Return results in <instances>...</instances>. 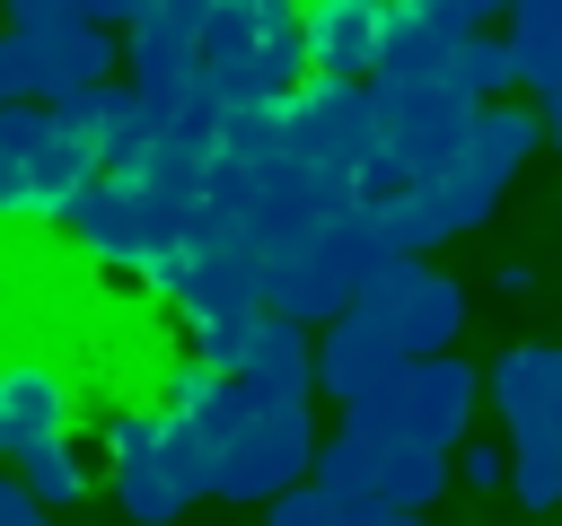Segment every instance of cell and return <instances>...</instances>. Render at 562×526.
<instances>
[{"label": "cell", "instance_id": "4dcf8cb0", "mask_svg": "<svg viewBox=\"0 0 562 526\" xmlns=\"http://www.w3.org/2000/svg\"><path fill=\"white\" fill-rule=\"evenodd\" d=\"M0 456H9V438H0Z\"/></svg>", "mask_w": 562, "mask_h": 526}, {"label": "cell", "instance_id": "4fadbf2b", "mask_svg": "<svg viewBox=\"0 0 562 526\" xmlns=\"http://www.w3.org/2000/svg\"><path fill=\"white\" fill-rule=\"evenodd\" d=\"M123 79H132L140 96H158V105H211V96H202V35L167 26L158 9H149L140 26H123Z\"/></svg>", "mask_w": 562, "mask_h": 526}, {"label": "cell", "instance_id": "e0dca14e", "mask_svg": "<svg viewBox=\"0 0 562 526\" xmlns=\"http://www.w3.org/2000/svg\"><path fill=\"white\" fill-rule=\"evenodd\" d=\"M483 395L501 403V421H509V430L544 421V412H553V395H562V342H509V351L483 368Z\"/></svg>", "mask_w": 562, "mask_h": 526}, {"label": "cell", "instance_id": "6da1fadb", "mask_svg": "<svg viewBox=\"0 0 562 526\" xmlns=\"http://www.w3.org/2000/svg\"><path fill=\"white\" fill-rule=\"evenodd\" d=\"M176 412L202 421L211 438V500H272L290 491L299 473H316V421H307V395H272V386H246V377H220L202 351L167 368V395Z\"/></svg>", "mask_w": 562, "mask_h": 526}, {"label": "cell", "instance_id": "2e32d148", "mask_svg": "<svg viewBox=\"0 0 562 526\" xmlns=\"http://www.w3.org/2000/svg\"><path fill=\"white\" fill-rule=\"evenodd\" d=\"M474 395H483V377H474L457 351H422V359L404 368L413 438H430V447H457V438H465V421H474Z\"/></svg>", "mask_w": 562, "mask_h": 526}, {"label": "cell", "instance_id": "4316f807", "mask_svg": "<svg viewBox=\"0 0 562 526\" xmlns=\"http://www.w3.org/2000/svg\"><path fill=\"white\" fill-rule=\"evenodd\" d=\"M158 18H167V26H184V35H202V26L220 18V0H158Z\"/></svg>", "mask_w": 562, "mask_h": 526}, {"label": "cell", "instance_id": "f1b7e54d", "mask_svg": "<svg viewBox=\"0 0 562 526\" xmlns=\"http://www.w3.org/2000/svg\"><path fill=\"white\" fill-rule=\"evenodd\" d=\"M18 96V70H9V35H0V105Z\"/></svg>", "mask_w": 562, "mask_h": 526}, {"label": "cell", "instance_id": "7c38bea8", "mask_svg": "<svg viewBox=\"0 0 562 526\" xmlns=\"http://www.w3.org/2000/svg\"><path fill=\"white\" fill-rule=\"evenodd\" d=\"M53 105H61V123L97 149V167H132V158L149 149V132H158L167 114H184V105L140 96L132 79H88V88H70V96H53Z\"/></svg>", "mask_w": 562, "mask_h": 526}, {"label": "cell", "instance_id": "d4e9b609", "mask_svg": "<svg viewBox=\"0 0 562 526\" xmlns=\"http://www.w3.org/2000/svg\"><path fill=\"white\" fill-rule=\"evenodd\" d=\"M35 517H44V500L26 491V473H18V465H0V526H35Z\"/></svg>", "mask_w": 562, "mask_h": 526}, {"label": "cell", "instance_id": "ffe728a7", "mask_svg": "<svg viewBox=\"0 0 562 526\" xmlns=\"http://www.w3.org/2000/svg\"><path fill=\"white\" fill-rule=\"evenodd\" d=\"M9 465L26 473V491H35L44 508H70V500L88 491V465H79V447H70V438H35V447H18Z\"/></svg>", "mask_w": 562, "mask_h": 526}, {"label": "cell", "instance_id": "83f0119b", "mask_svg": "<svg viewBox=\"0 0 562 526\" xmlns=\"http://www.w3.org/2000/svg\"><path fill=\"white\" fill-rule=\"evenodd\" d=\"M544 132H553V140H562V79H553V88H544Z\"/></svg>", "mask_w": 562, "mask_h": 526}, {"label": "cell", "instance_id": "5b68a950", "mask_svg": "<svg viewBox=\"0 0 562 526\" xmlns=\"http://www.w3.org/2000/svg\"><path fill=\"white\" fill-rule=\"evenodd\" d=\"M316 473L342 491V500H413V508H430L439 491H448V447H430V438H413V430H334L325 447H316Z\"/></svg>", "mask_w": 562, "mask_h": 526}, {"label": "cell", "instance_id": "cb8c5ba5", "mask_svg": "<svg viewBox=\"0 0 562 526\" xmlns=\"http://www.w3.org/2000/svg\"><path fill=\"white\" fill-rule=\"evenodd\" d=\"M457 473H465L474 491H509V447H474V438H457Z\"/></svg>", "mask_w": 562, "mask_h": 526}, {"label": "cell", "instance_id": "8992f818", "mask_svg": "<svg viewBox=\"0 0 562 526\" xmlns=\"http://www.w3.org/2000/svg\"><path fill=\"white\" fill-rule=\"evenodd\" d=\"M351 307L378 316L413 359H422V351H457V333H465V289H457L448 272H430L422 254H404V245H386V254L369 263V281H360Z\"/></svg>", "mask_w": 562, "mask_h": 526}, {"label": "cell", "instance_id": "d6986e66", "mask_svg": "<svg viewBox=\"0 0 562 526\" xmlns=\"http://www.w3.org/2000/svg\"><path fill=\"white\" fill-rule=\"evenodd\" d=\"M509 491L527 508H562V438L553 430H509Z\"/></svg>", "mask_w": 562, "mask_h": 526}, {"label": "cell", "instance_id": "7402d4cb", "mask_svg": "<svg viewBox=\"0 0 562 526\" xmlns=\"http://www.w3.org/2000/svg\"><path fill=\"white\" fill-rule=\"evenodd\" d=\"M263 508H272L281 526H342V491H334L325 473H299V482H290V491H272Z\"/></svg>", "mask_w": 562, "mask_h": 526}, {"label": "cell", "instance_id": "f546056e", "mask_svg": "<svg viewBox=\"0 0 562 526\" xmlns=\"http://www.w3.org/2000/svg\"><path fill=\"white\" fill-rule=\"evenodd\" d=\"M465 9H474V18H509V0H465Z\"/></svg>", "mask_w": 562, "mask_h": 526}, {"label": "cell", "instance_id": "8fae6325", "mask_svg": "<svg viewBox=\"0 0 562 526\" xmlns=\"http://www.w3.org/2000/svg\"><path fill=\"white\" fill-rule=\"evenodd\" d=\"M9 35V70H18V96H70V88H88V79H105L114 70V26H97V18H35V26H0Z\"/></svg>", "mask_w": 562, "mask_h": 526}, {"label": "cell", "instance_id": "7a4b0ae2", "mask_svg": "<svg viewBox=\"0 0 562 526\" xmlns=\"http://www.w3.org/2000/svg\"><path fill=\"white\" fill-rule=\"evenodd\" d=\"M307 70V0H220L202 26V96L220 114H281Z\"/></svg>", "mask_w": 562, "mask_h": 526}, {"label": "cell", "instance_id": "9a60e30c", "mask_svg": "<svg viewBox=\"0 0 562 526\" xmlns=\"http://www.w3.org/2000/svg\"><path fill=\"white\" fill-rule=\"evenodd\" d=\"M0 438H9V456L35 447V438H70V377L53 359L18 351L0 368Z\"/></svg>", "mask_w": 562, "mask_h": 526}, {"label": "cell", "instance_id": "277c9868", "mask_svg": "<svg viewBox=\"0 0 562 526\" xmlns=\"http://www.w3.org/2000/svg\"><path fill=\"white\" fill-rule=\"evenodd\" d=\"M97 175V149L61 123L53 96L0 105V219H61V202Z\"/></svg>", "mask_w": 562, "mask_h": 526}, {"label": "cell", "instance_id": "5bb4252c", "mask_svg": "<svg viewBox=\"0 0 562 526\" xmlns=\"http://www.w3.org/2000/svg\"><path fill=\"white\" fill-rule=\"evenodd\" d=\"M413 351L378 324V316H360V307H342L334 324H325V342H316V386L334 395V403H351L360 386H378V377H395Z\"/></svg>", "mask_w": 562, "mask_h": 526}, {"label": "cell", "instance_id": "44dd1931", "mask_svg": "<svg viewBox=\"0 0 562 526\" xmlns=\"http://www.w3.org/2000/svg\"><path fill=\"white\" fill-rule=\"evenodd\" d=\"M457 79L474 88V96H509L518 88V53H509V35H465V53H457Z\"/></svg>", "mask_w": 562, "mask_h": 526}, {"label": "cell", "instance_id": "ac0fdd59", "mask_svg": "<svg viewBox=\"0 0 562 526\" xmlns=\"http://www.w3.org/2000/svg\"><path fill=\"white\" fill-rule=\"evenodd\" d=\"M378 35H386L378 9H360V0H307V61H316V70L369 79V70H378Z\"/></svg>", "mask_w": 562, "mask_h": 526}, {"label": "cell", "instance_id": "ba28073f", "mask_svg": "<svg viewBox=\"0 0 562 526\" xmlns=\"http://www.w3.org/2000/svg\"><path fill=\"white\" fill-rule=\"evenodd\" d=\"M281 132H290V149L299 158H316V167H360L378 140H386V123H378V79H351V70H307L299 88H290V105H281Z\"/></svg>", "mask_w": 562, "mask_h": 526}, {"label": "cell", "instance_id": "52a82bcc", "mask_svg": "<svg viewBox=\"0 0 562 526\" xmlns=\"http://www.w3.org/2000/svg\"><path fill=\"white\" fill-rule=\"evenodd\" d=\"M202 359L220 377H246V386H272V395H316V351H307V324L272 298L255 307H228L202 324Z\"/></svg>", "mask_w": 562, "mask_h": 526}, {"label": "cell", "instance_id": "3957f363", "mask_svg": "<svg viewBox=\"0 0 562 526\" xmlns=\"http://www.w3.org/2000/svg\"><path fill=\"white\" fill-rule=\"evenodd\" d=\"M378 254H386L378 210H369V202H342V210L307 219L290 245H272V263H263V298L290 307L299 324H334V316L360 298V281H369Z\"/></svg>", "mask_w": 562, "mask_h": 526}, {"label": "cell", "instance_id": "603a6c76", "mask_svg": "<svg viewBox=\"0 0 562 526\" xmlns=\"http://www.w3.org/2000/svg\"><path fill=\"white\" fill-rule=\"evenodd\" d=\"M413 368V359H404ZM404 368L395 377H378V386H360L351 403H342V421L351 430H413V403H404Z\"/></svg>", "mask_w": 562, "mask_h": 526}, {"label": "cell", "instance_id": "30bf717a", "mask_svg": "<svg viewBox=\"0 0 562 526\" xmlns=\"http://www.w3.org/2000/svg\"><path fill=\"white\" fill-rule=\"evenodd\" d=\"M474 105H483V96H474L465 79H404V88L378 79V123H386V149L404 158V175H439V167L465 149Z\"/></svg>", "mask_w": 562, "mask_h": 526}, {"label": "cell", "instance_id": "9c48e42d", "mask_svg": "<svg viewBox=\"0 0 562 526\" xmlns=\"http://www.w3.org/2000/svg\"><path fill=\"white\" fill-rule=\"evenodd\" d=\"M61 228H70V245L97 254L105 272H140L158 245H176L167 219H158V202H149V184H140L132 167H97V175L61 202Z\"/></svg>", "mask_w": 562, "mask_h": 526}, {"label": "cell", "instance_id": "484cf974", "mask_svg": "<svg viewBox=\"0 0 562 526\" xmlns=\"http://www.w3.org/2000/svg\"><path fill=\"white\" fill-rule=\"evenodd\" d=\"M149 9H158V0H79V18H97V26H114V35H123V26H140Z\"/></svg>", "mask_w": 562, "mask_h": 526}]
</instances>
